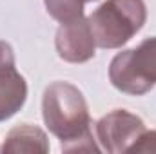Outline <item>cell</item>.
<instances>
[{
    "label": "cell",
    "instance_id": "9",
    "mask_svg": "<svg viewBox=\"0 0 156 154\" xmlns=\"http://www.w3.org/2000/svg\"><path fill=\"white\" fill-rule=\"evenodd\" d=\"M129 152H156V131H144L142 136L131 145Z\"/></svg>",
    "mask_w": 156,
    "mask_h": 154
},
{
    "label": "cell",
    "instance_id": "3",
    "mask_svg": "<svg viewBox=\"0 0 156 154\" xmlns=\"http://www.w3.org/2000/svg\"><path fill=\"white\" fill-rule=\"evenodd\" d=\"M109 82L120 93L144 96L156 85V37L118 53L109 64Z\"/></svg>",
    "mask_w": 156,
    "mask_h": 154
},
{
    "label": "cell",
    "instance_id": "8",
    "mask_svg": "<svg viewBox=\"0 0 156 154\" xmlns=\"http://www.w3.org/2000/svg\"><path fill=\"white\" fill-rule=\"evenodd\" d=\"M49 16L58 20L60 24L73 22L83 16V4L85 0H44Z\"/></svg>",
    "mask_w": 156,
    "mask_h": 154
},
{
    "label": "cell",
    "instance_id": "10",
    "mask_svg": "<svg viewBox=\"0 0 156 154\" xmlns=\"http://www.w3.org/2000/svg\"><path fill=\"white\" fill-rule=\"evenodd\" d=\"M85 2H94V0H85Z\"/></svg>",
    "mask_w": 156,
    "mask_h": 154
},
{
    "label": "cell",
    "instance_id": "1",
    "mask_svg": "<svg viewBox=\"0 0 156 154\" xmlns=\"http://www.w3.org/2000/svg\"><path fill=\"white\" fill-rule=\"evenodd\" d=\"M42 118L53 136L60 140L64 152H98L93 136L87 102L83 93L69 82H53L42 96Z\"/></svg>",
    "mask_w": 156,
    "mask_h": 154
},
{
    "label": "cell",
    "instance_id": "5",
    "mask_svg": "<svg viewBox=\"0 0 156 154\" xmlns=\"http://www.w3.org/2000/svg\"><path fill=\"white\" fill-rule=\"evenodd\" d=\"M27 100V82L16 71L13 47L0 40V121L16 114Z\"/></svg>",
    "mask_w": 156,
    "mask_h": 154
},
{
    "label": "cell",
    "instance_id": "6",
    "mask_svg": "<svg viewBox=\"0 0 156 154\" xmlns=\"http://www.w3.org/2000/svg\"><path fill=\"white\" fill-rule=\"evenodd\" d=\"M55 47L58 56L69 64H83L94 58L96 42L87 18L82 16L73 22L60 24L55 37Z\"/></svg>",
    "mask_w": 156,
    "mask_h": 154
},
{
    "label": "cell",
    "instance_id": "7",
    "mask_svg": "<svg viewBox=\"0 0 156 154\" xmlns=\"http://www.w3.org/2000/svg\"><path fill=\"white\" fill-rule=\"evenodd\" d=\"M2 152L16 154V152H49V140L47 134L31 123H22L18 127H13L0 149Z\"/></svg>",
    "mask_w": 156,
    "mask_h": 154
},
{
    "label": "cell",
    "instance_id": "2",
    "mask_svg": "<svg viewBox=\"0 0 156 154\" xmlns=\"http://www.w3.org/2000/svg\"><path fill=\"white\" fill-rule=\"evenodd\" d=\"M145 20L144 0H105L87 18L94 42L102 49H120L144 27Z\"/></svg>",
    "mask_w": 156,
    "mask_h": 154
},
{
    "label": "cell",
    "instance_id": "4",
    "mask_svg": "<svg viewBox=\"0 0 156 154\" xmlns=\"http://www.w3.org/2000/svg\"><path fill=\"white\" fill-rule=\"evenodd\" d=\"M144 131V120L125 109H115L94 123V138L100 151L109 154L129 152L131 145L142 136Z\"/></svg>",
    "mask_w": 156,
    "mask_h": 154
}]
</instances>
